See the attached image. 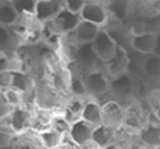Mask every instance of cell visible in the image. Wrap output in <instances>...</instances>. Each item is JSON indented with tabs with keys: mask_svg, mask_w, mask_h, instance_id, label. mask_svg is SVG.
<instances>
[{
	"mask_svg": "<svg viewBox=\"0 0 160 149\" xmlns=\"http://www.w3.org/2000/svg\"><path fill=\"white\" fill-rule=\"evenodd\" d=\"M63 8L62 0H37L34 18L37 23L48 24L56 17V14Z\"/></svg>",
	"mask_w": 160,
	"mask_h": 149,
	"instance_id": "9c48e42d",
	"label": "cell"
},
{
	"mask_svg": "<svg viewBox=\"0 0 160 149\" xmlns=\"http://www.w3.org/2000/svg\"><path fill=\"white\" fill-rule=\"evenodd\" d=\"M76 66L80 70H83V74L93 72V70H98L102 68L98 66V64L101 62L98 61V58L96 56L93 48L90 44H83V45H78V54H76ZM102 65V64H101Z\"/></svg>",
	"mask_w": 160,
	"mask_h": 149,
	"instance_id": "30bf717a",
	"label": "cell"
},
{
	"mask_svg": "<svg viewBox=\"0 0 160 149\" xmlns=\"http://www.w3.org/2000/svg\"><path fill=\"white\" fill-rule=\"evenodd\" d=\"M132 91H133V80L128 73L110 79L108 93H112L114 96H118L119 99H128V97H131Z\"/></svg>",
	"mask_w": 160,
	"mask_h": 149,
	"instance_id": "9a60e30c",
	"label": "cell"
},
{
	"mask_svg": "<svg viewBox=\"0 0 160 149\" xmlns=\"http://www.w3.org/2000/svg\"><path fill=\"white\" fill-rule=\"evenodd\" d=\"M90 45H91V48H93L96 56L98 58V61L101 62V64H105V62L114 55L118 42L112 38V35H111L108 31L100 30L98 34L96 35V38H94V41L91 42Z\"/></svg>",
	"mask_w": 160,
	"mask_h": 149,
	"instance_id": "277c9868",
	"label": "cell"
},
{
	"mask_svg": "<svg viewBox=\"0 0 160 149\" xmlns=\"http://www.w3.org/2000/svg\"><path fill=\"white\" fill-rule=\"evenodd\" d=\"M38 139L42 149H59L63 141V136L53 130H45L38 134Z\"/></svg>",
	"mask_w": 160,
	"mask_h": 149,
	"instance_id": "ffe728a7",
	"label": "cell"
},
{
	"mask_svg": "<svg viewBox=\"0 0 160 149\" xmlns=\"http://www.w3.org/2000/svg\"><path fill=\"white\" fill-rule=\"evenodd\" d=\"M80 23V17L78 14L69 13L68 10L62 8L56 17L52 20L49 24V28L52 30V33H55L56 35H69L75 31V28L78 27Z\"/></svg>",
	"mask_w": 160,
	"mask_h": 149,
	"instance_id": "52a82bcc",
	"label": "cell"
},
{
	"mask_svg": "<svg viewBox=\"0 0 160 149\" xmlns=\"http://www.w3.org/2000/svg\"><path fill=\"white\" fill-rule=\"evenodd\" d=\"M86 0H65L63 2V8L68 10L69 13H73V14H80L82 11L83 6H84Z\"/></svg>",
	"mask_w": 160,
	"mask_h": 149,
	"instance_id": "f546056e",
	"label": "cell"
},
{
	"mask_svg": "<svg viewBox=\"0 0 160 149\" xmlns=\"http://www.w3.org/2000/svg\"><path fill=\"white\" fill-rule=\"evenodd\" d=\"M158 45H159V37L156 33L145 31V33L133 34L131 38V47L133 51L142 55H152L158 54Z\"/></svg>",
	"mask_w": 160,
	"mask_h": 149,
	"instance_id": "ba28073f",
	"label": "cell"
},
{
	"mask_svg": "<svg viewBox=\"0 0 160 149\" xmlns=\"http://www.w3.org/2000/svg\"><path fill=\"white\" fill-rule=\"evenodd\" d=\"M93 125H90L88 122H86L84 120H78L73 124H70L69 128V139L72 142H75L78 146L83 148L87 144L91 142V134H93Z\"/></svg>",
	"mask_w": 160,
	"mask_h": 149,
	"instance_id": "8fae6325",
	"label": "cell"
},
{
	"mask_svg": "<svg viewBox=\"0 0 160 149\" xmlns=\"http://www.w3.org/2000/svg\"><path fill=\"white\" fill-rule=\"evenodd\" d=\"M114 135H115V130L105 125H97L93 128V134H91V144L97 149H102L114 142Z\"/></svg>",
	"mask_w": 160,
	"mask_h": 149,
	"instance_id": "d6986e66",
	"label": "cell"
},
{
	"mask_svg": "<svg viewBox=\"0 0 160 149\" xmlns=\"http://www.w3.org/2000/svg\"><path fill=\"white\" fill-rule=\"evenodd\" d=\"M35 4L37 0H13L11 6L18 14L20 18H34V13H35Z\"/></svg>",
	"mask_w": 160,
	"mask_h": 149,
	"instance_id": "cb8c5ba5",
	"label": "cell"
},
{
	"mask_svg": "<svg viewBox=\"0 0 160 149\" xmlns=\"http://www.w3.org/2000/svg\"><path fill=\"white\" fill-rule=\"evenodd\" d=\"M84 99H76V97H70L69 100L62 104V107L59 108V113L62 114L65 120L69 124H73L75 121L82 118V111L83 105H84Z\"/></svg>",
	"mask_w": 160,
	"mask_h": 149,
	"instance_id": "2e32d148",
	"label": "cell"
},
{
	"mask_svg": "<svg viewBox=\"0 0 160 149\" xmlns=\"http://www.w3.org/2000/svg\"><path fill=\"white\" fill-rule=\"evenodd\" d=\"M82 120L93 127L101 125V103L98 100H86L82 111Z\"/></svg>",
	"mask_w": 160,
	"mask_h": 149,
	"instance_id": "ac0fdd59",
	"label": "cell"
},
{
	"mask_svg": "<svg viewBox=\"0 0 160 149\" xmlns=\"http://www.w3.org/2000/svg\"><path fill=\"white\" fill-rule=\"evenodd\" d=\"M18 14L11 6V2H0V25L13 28L18 23Z\"/></svg>",
	"mask_w": 160,
	"mask_h": 149,
	"instance_id": "44dd1931",
	"label": "cell"
},
{
	"mask_svg": "<svg viewBox=\"0 0 160 149\" xmlns=\"http://www.w3.org/2000/svg\"><path fill=\"white\" fill-rule=\"evenodd\" d=\"M124 107L117 100H107L101 104V124L112 130L122 127Z\"/></svg>",
	"mask_w": 160,
	"mask_h": 149,
	"instance_id": "8992f818",
	"label": "cell"
},
{
	"mask_svg": "<svg viewBox=\"0 0 160 149\" xmlns=\"http://www.w3.org/2000/svg\"><path fill=\"white\" fill-rule=\"evenodd\" d=\"M105 8H107L108 16H112L115 20H125L129 14V8L131 4L129 2H110L107 4H104Z\"/></svg>",
	"mask_w": 160,
	"mask_h": 149,
	"instance_id": "603a6c76",
	"label": "cell"
},
{
	"mask_svg": "<svg viewBox=\"0 0 160 149\" xmlns=\"http://www.w3.org/2000/svg\"><path fill=\"white\" fill-rule=\"evenodd\" d=\"M100 30H101V28H98L97 25L80 20V23L78 24V27L75 28V31H73L72 34H69V35H72V39H70V41H73L76 45L91 44Z\"/></svg>",
	"mask_w": 160,
	"mask_h": 149,
	"instance_id": "5bb4252c",
	"label": "cell"
},
{
	"mask_svg": "<svg viewBox=\"0 0 160 149\" xmlns=\"http://www.w3.org/2000/svg\"><path fill=\"white\" fill-rule=\"evenodd\" d=\"M138 144L143 145L148 149H159L160 145V128L159 122H146L136 132Z\"/></svg>",
	"mask_w": 160,
	"mask_h": 149,
	"instance_id": "7c38bea8",
	"label": "cell"
},
{
	"mask_svg": "<svg viewBox=\"0 0 160 149\" xmlns=\"http://www.w3.org/2000/svg\"><path fill=\"white\" fill-rule=\"evenodd\" d=\"M102 149H122V148H121V146H118L117 144H114V142H112L111 145H108V146H105V148H102Z\"/></svg>",
	"mask_w": 160,
	"mask_h": 149,
	"instance_id": "d6a6232c",
	"label": "cell"
},
{
	"mask_svg": "<svg viewBox=\"0 0 160 149\" xmlns=\"http://www.w3.org/2000/svg\"><path fill=\"white\" fill-rule=\"evenodd\" d=\"M0 149H13L10 146V145H8V146H0Z\"/></svg>",
	"mask_w": 160,
	"mask_h": 149,
	"instance_id": "836d02e7",
	"label": "cell"
},
{
	"mask_svg": "<svg viewBox=\"0 0 160 149\" xmlns=\"http://www.w3.org/2000/svg\"><path fill=\"white\" fill-rule=\"evenodd\" d=\"M79 17L82 21H87L90 24L97 25L98 28L104 27L110 18L107 8H105L104 3L101 2H86Z\"/></svg>",
	"mask_w": 160,
	"mask_h": 149,
	"instance_id": "5b68a950",
	"label": "cell"
},
{
	"mask_svg": "<svg viewBox=\"0 0 160 149\" xmlns=\"http://www.w3.org/2000/svg\"><path fill=\"white\" fill-rule=\"evenodd\" d=\"M129 55L127 49L122 45H117L114 55L108 59L105 64H102V72L108 76V79L127 74L129 70Z\"/></svg>",
	"mask_w": 160,
	"mask_h": 149,
	"instance_id": "7a4b0ae2",
	"label": "cell"
},
{
	"mask_svg": "<svg viewBox=\"0 0 160 149\" xmlns=\"http://www.w3.org/2000/svg\"><path fill=\"white\" fill-rule=\"evenodd\" d=\"M68 91L72 94V97H76V99H83V97L87 96V94H86L84 85H83L82 76H75V74L70 76Z\"/></svg>",
	"mask_w": 160,
	"mask_h": 149,
	"instance_id": "83f0119b",
	"label": "cell"
},
{
	"mask_svg": "<svg viewBox=\"0 0 160 149\" xmlns=\"http://www.w3.org/2000/svg\"><path fill=\"white\" fill-rule=\"evenodd\" d=\"M14 135L10 132V130L7 128L4 120L0 122V146H8L13 141Z\"/></svg>",
	"mask_w": 160,
	"mask_h": 149,
	"instance_id": "f1b7e54d",
	"label": "cell"
},
{
	"mask_svg": "<svg viewBox=\"0 0 160 149\" xmlns=\"http://www.w3.org/2000/svg\"><path fill=\"white\" fill-rule=\"evenodd\" d=\"M69 128H70V124L62 117V114L59 111H53L52 120H51V130L56 131L62 136H66L69 134Z\"/></svg>",
	"mask_w": 160,
	"mask_h": 149,
	"instance_id": "4316f807",
	"label": "cell"
},
{
	"mask_svg": "<svg viewBox=\"0 0 160 149\" xmlns=\"http://www.w3.org/2000/svg\"><path fill=\"white\" fill-rule=\"evenodd\" d=\"M53 111L44 110V108H35L31 113V127L30 131L39 134L45 130L51 128V120H52Z\"/></svg>",
	"mask_w": 160,
	"mask_h": 149,
	"instance_id": "e0dca14e",
	"label": "cell"
},
{
	"mask_svg": "<svg viewBox=\"0 0 160 149\" xmlns=\"http://www.w3.org/2000/svg\"><path fill=\"white\" fill-rule=\"evenodd\" d=\"M0 94L4 99V101L11 107V110L16 107L24 105V94L21 91L16 90V89H11V87L3 89V90H0Z\"/></svg>",
	"mask_w": 160,
	"mask_h": 149,
	"instance_id": "d4e9b609",
	"label": "cell"
},
{
	"mask_svg": "<svg viewBox=\"0 0 160 149\" xmlns=\"http://www.w3.org/2000/svg\"><path fill=\"white\" fill-rule=\"evenodd\" d=\"M10 111H11V107L4 101V99H3L2 94H0V122H2L3 120L7 118V116L10 114Z\"/></svg>",
	"mask_w": 160,
	"mask_h": 149,
	"instance_id": "4dcf8cb0",
	"label": "cell"
},
{
	"mask_svg": "<svg viewBox=\"0 0 160 149\" xmlns=\"http://www.w3.org/2000/svg\"><path fill=\"white\" fill-rule=\"evenodd\" d=\"M145 124H146V116L139 105H131L128 108H124V121H122L124 128L132 132H138Z\"/></svg>",
	"mask_w": 160,
	"mask_h": 149,
	"instance_id": "4fadbf2b",
	"label": "cell"
},
{
	"mask_svg": "<svg viewBox=\"0 0 160 149\" xmlns=\"http://www.w3.org/2000/svg\"><path fill=\"white\" fill-rule=\"evenodd\" d=\"M31 113H32V110H30L27 105L16 107L10 111V114H8L7 118L4 120V122L14 136L21 135V134L30 131Z\"/></svg>",
	"mask_w": 160,
	"mask_h": 149,
	"instance_id": "3957f363",
	"label": "cell"
},
{
	"mask_svg": "<svg viewBox=\"0 0 160 149\" xmlns=\"http://www.w3.org/2000/svg\"><path fill=\"white\" fill-rule=\"evenodd\" d=\"M129 149H148L146 146H143V145H141V144H138V142H136L135 145H132V146H131Z\"/></svg>",
	"mask_w": 160,
	"mask_h": 149,
	"instance_id": "1f68e13d",
	"label": "cell"
},
{
	"mask_svg": "<svg viewBox=\"0 0 160 149\" xmlns=\"http://www.w3.org/2000/svg\"><path fill=\"white\" fill-rule=\"evenodd\" d=\"M83 85L86 89V94L90 99L97 100L98 97H102L108 93L110 89V79L108 76L102 72V69L93 70L82 76Z\"/></svg>",
	"mask_w": 160,
	"mask_h": 149,
	"instance_id": "6da1fadb",
	"label": "cell"
},
{
	"mask_svg": "<svg viewBox=\"0 0 160 149\" xmlns=\"http://www.w3.org/2000/svg\"><path fill=\"white\" fill-rule=\"evenodd\" d=\"M141 69L143 72L145 76H148L149 79H158L160 73V56L159 54H152L148 55L146 59H143L141 65Z\"/></svg>",
	"mask_w": 160,
	"mask_h": 149,
	"instance_id": "7402d4cb",
	"label": "cell"
},
{
	"mask_svg": "<svg viewBox=\"0 0 160 149\" xmlns=\"http://www.w3.org/2000/svg\"><path fill=\"white\" fill-rule=\"evenodd\" d=\"M16 44V34L11 28L0 25V54H4L10 51Z\"/></svg>",
	"mask_w": 160,
	"mask_h": 149,
	"instance_id": "484cf974",
	"label": "cell"
}]
</instances>
